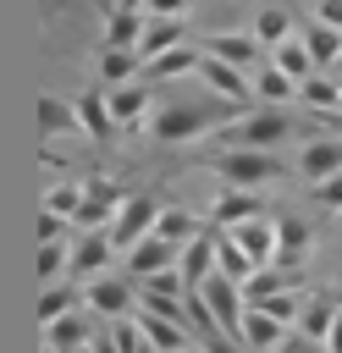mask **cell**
<instances>
[{
  "mask_svg": "<svg viewBox=\"0 0 342 353\" xmlns=\"http://www.w3.org/2000/svg\"><path fill=\"white\" fill-rule=\"evenodd\" d=\"M33 116H39V138L83 132V127H77V105H66L61 94H39V99H33Z\"/></svg>",
  "mask_w": 342,
  "mask_h": 353,
  "instance_id": "obj_25",
  "label": "cell"
},
{
  "mask_svg": "<svg viewBox=\"0 0 342 353\" xmlns=\"http://www.w3.org/2000/svg\"><path fill=\"white\" fill-rule=\"evenodd\" d=\"M204 232H210V221H193L188 210H160V221H154V237L171 243V248H188V243L204 237Z\"/></svg>",
  "mask_w": 342,
  "mask_h": 353,
  "instance_id": "obj_28",
  "label": "cell"
},
{
  "mask_svg": "<svg viewBox=\"0 0 342 353\" xmlns=\"http://www.w3.org/2000/svg\"><path fill=\"white\" fill-rule=\"evenodd\" d=\"M99 22H105V44L110 50H138V39L149 28V11H143V0L138 6H99Z\"/></svg>",
  "mask_w": 342,
  "mask_h": 353,
  "instance_id": "obj_8",
  "label": "cell"
},
{
  "mask_svg": "<svg viewBox=\"0 0 342 353\" xmlns=\"http://www.w3.org/2000/svg\"><path fill=\"white\" fill-rule=\"evenodd\" d=\"M309 17H314L320 28H336V33H342V0H320V6L309 11Z\"/></svg>",
  "mask_w": 342,
  "mask_h": 353,
  "instance_id": "obj_39",
  "label": "cell"
},
{
  "mask_svg": "<svg viewBox=\"0 0 342 353\" xmlns=\"http://www.w3.org/2000/svg\"><path fill=\"white\" fill-rule=\"evenodd\" d=\"M77 127H83V138H94V143H105L110 132H116V121H110V99L99 94V88H83L77 99Z\"/></svg>",
  "mask_w": 342,
  "mask_h": 353,
  "instance_id": "obj_17",
  "label": "cell"
},
{
  "mask_svg": "<svg viewBox=\"0 0 342 353\" xmlns=\"http://www.w3.org/2000/svg\"><path fill=\"white\" fill-rule=\"evenodd\" d=\"M237 116H248V105H232V99H215V94H199V99H171L149 116V132L160 143H188V138H215L221 127H232Z\"/></svg>",
  "mask_w": 342,
  "mask_h": 353,
  "instance_id": "obj_1",
  "label": "cell"
},
{
  "mask_svg": "<svg viewBox=\"0 0 342 353\" xmlns=\"http://www.w3.org/2000/svg\"><path fill=\"white\" fill-rule=\"evenodd\" d=\"M243 347H248V353H281V347H287V325L270 320L265 309H248V320H243Z\"/></svg>",
  "mask_w": 342,
  "mask_h": 353,
  "instance_id": "obj_22",
  "label": "cell"
},
{
  "mask_svg": "<svg viewBox=\"0 0 342 353\" xmlns=\"http://www.w3.org/2000/svg\"><path fill=\"white\" fill-rule=\"evenodd\" d=\"M281 353H314V342H298V336H292V342H287Z\"/></svg>",
  "mask_w": 342,
  "mask_h": 353,
  "instance_id": "obj_43",
  "label": "cell"
},
{
  "mask_svg": "<svg viewBox=\"0 0 342 353\" xmlns=\"http://www.w3.org/2000/svg\"><path fill=\"white\" fill-rule=\"evenodd\" d=\"M66 215H50V210H39V243H66Z\"/></svg>",
  "mask_w": 342,
  "mask_h": 353,
  "instance_id": "obj_38",
  "label": "cell"
},
{
  "mask_svg": "<svg viewBox=\"0 0 342 353\" xmlns=\"http://www.w3.org/2000/svg\"><path fill=\"white\" fill-rule=\"evenodd\" d=\"M309 248H314V226H303L298 215H276V270L303 276Z\"/></svg>",
  "mask_w": 342,
  "mask_h": 353,
  "instance_id": "obj_7",
  "label": "cell"
},
{
  "mask_svg": "<svg viewBox=\"0 0 342 353\" xmlns=\"http://www.w3.org/2000/svg\"><path fill=\"white\" fill-rule=\"evenodd\" d=\"M154 221H160V199L154 193H132L121 210H116V221H110V248L116 254H132L138 243H149L154 237Z\"/></svg>",
  "mask_w": 342,
  "mask_h": 353,
  "instance_id": "obj_4",
  "label": "cell"
},
{
  "mask_svg": "<svg viewBox=\"0 0 342 353\" xmlns=\"http://www.w3.org/2000/svg\"><path fill=\"white\" fill-rule=\"evenodd\" d=\"M204 165H210L226 188H243V193H254V188H265V182H281V160H276V154H259V149H210Z\"/></svg>",
  "mask_w": 342,
  "mask_h": 353,
  "instance_id": "obj_3",
  "label": "cell"
},
{
  "mask_svg": "<svg viewBox=\"0 0 342 353\" xmlns=\"http://www.w3.org/2000/svg\"><path fill=\"white\" fill-rule=\"evenodd\" d=\"M199 77H204V88H210L215 99H232V105H248V94H254V77H243L237 66H226V61H215V55H204Z\"/></svg>",
  "mask_w": 342,
  "mask_h": 353,
  "instance_id": "obj_10",
  "label": "cell"
},
{
  "mask_svg": "<svg viewBox=\"0 0 342 353\" xmlns=\"http://www.w3.org/2000/svg\"><path fill=\"white\" fill-rule=\"evenodd\" d=\"M303 298H309V292H303ZM303 298H298V292H281V298H265V303H248V309H265L270 320H281V325L292 331L298 314H303Z\"/></svg>",
  "mask_w": 342,
  "mask_h": 353,
  "instance_id": "obj_37",
  "label": "cell"
},
{
  "mask_svg": "<svg viewBox=\"0 0 342 353\" xmlns=\"http://www.w3.org/2000/svg\"><path fill=\"white\" fill-rule=\"evenodd\" d=\"M298 132V121L287 116V110H276V105H259V110H248V116H237L232 127H221L215 132V149H259V154H270L281 138H292Z\"/></svg>",
  "mask_w": 342,
  "mask_h": 353,
  "instance_id": "obj_2",
  "label": "cell"
},
{
  "mask_svg": "<svg viewBox=\"0 0 342 353\" xmlns=\"http://www.w3.org/2000/svg\"><path fill=\"white\" fill-rule=\"evenodd\" d=\"M83 199H88V204H105V210H121L132 193H121V182H116L110 171H88V176H83Z\"/></svg>",
  "mask_w": 342,
  "mask_h": 353,
  "instance_id": "obj_33",
  "label": "cell"
},
{
  "mask_svg": "<svg viewBox=\"0 0 342 353\" xmlns=\"http://www.w3.org/2000/svg\"><path fill=\"white\" fill-rule=\"evenodd\" d=\"M44 353H55V347H44Z\"/></svg>",
  "mask_w": 342,
  "mask_h": 353,
  "instance_id": "obj_47",
  "label": "cell"
},
{
  "mask_svg": "<svg viewBox=\"0 0 342 353\" xmlns=\"http://www.w3.org/2000/svg\"><path fill=\"white\" fill-rule=\"evenodd\" d=\"M331 127H336V132H342V116H331Z\"/></svg>",
  "mask_w": 342,
  "mask_h": 353,
  "instance_id": "obj_46",
  "label": "cell"
},
{
  "mask_svg": "<svg viewBox=\"0 0 342 353\" xmlns=\"http://www.w3.org/2000/svg\"><path fill=\"white\" fill-rule=\"evenodd\" d=\"M83 309H88V314H105L110 325H116V320H132V314H138V281H127V276H99V281L83 287Z\"/></svg>",
  "mask_w": 342,
  "mask_h": 353,
  "instance_id": "obj_5",
  "label": "cell"
},
{
  "mask_svg": "<svg viewBox=\"0 0 342 353\" xmlns=\"http://www.w3.org/2000/svg\"><path fill=\"white\" fill-rule=\"evenodd\" d=\"M182 265V248H171V243H160V237H149V243H138L132 254H127V281H143V276H160V270H177Z\"/></svg>",
  "mask_w": 342,
  "mask_h": 353,
  "instance_id": "obj_14",
  "label": "cell"
},
{
  "mask_svg": "<svg viewBox=\"0 0 342 353\" xmlns=\"http://www.w3.org/2000/svg\"><path fill=\"white\" fill-rule=\"evenodd\" d=\"M254 94H259L265 105H276V110H281V99H292V94H298V83H292V77H281L276 66H259V72H254Z\"/></svg>",
  "mask_w": 342,
  "mask_h": 353,
  "instance_id": "obj_35",
  "label": "cell"
},
{
  "mask_svg": "<svg viewBox=\"0 0 342 353\" xmlns=\"http://www.w3.org/2000/svg\"><path fill=\"white\" fill-rule=\"evenodd\" d=\"M83 309V287H72V281H55V287H44L39 292V309H33V320L50 331L55 320H66V314H77Z\"/></svg>",
  "mask_w": 342,
  "mask_h": 353,
  "instance_id": "obj_21",
  "label": "cell"
},
{
  "mask_svg": "<svg viewBox=\"0 0 342 353\" xmlns=\"http://www.w3.org/2000/svg\"><path fill=\"white\" fill-rule=\"evenodd\" d=\"M165 50H182V17H160V11H149V28H143V39H138L143 66H149L154 55H165Z\"/></svg>",
  "mask_w": 342,
  "mask_h": 353,
  "instance_id": "obj_20",
  "label": "cell"
},
{
  "mask_svg": "<svg viewBox=\"0 0 342 353\" xmlns=\"http://www.w3.org/2000/svg\"><path fill=\"white\" fill-rule=\"evenodd\" d=\"M94 353H121V347H116V336H94Z\"/></svg>",
  "mask_w": 342,
  "mask_h": 353,
  "instance_id": "obj_42",
  "label": "cell"
},
{
  "mask_svg": "<svg viewBox=\"0 0 342 353\" xmlns=\"http://www.w3.org/2000/svg\"><path fill=\"white\" fill-rule=\"evenodd\" d=\"M270 66H276L281 77H292L298 88H303V83L320 72V66H314V55L303 50V39H287V44H276V50H270Z\"/></svg>",
  "mask_w": 342,
  "mask_h": 353,
  "instance_id": "obj_27",
  "label": "cell"
},
{
  "mask_svg": "<svg viewBox=\"0 0 342 353\" xmlns=\"http://www.w3.org/2000/svg\"><path fill=\"white\" fill-rule=\"evenodd\" d=\"M292 28H298V17H292L287 6H259V11H254V28H248V33H254V39L265 44V50H276V44L298 39Z\"/></svg>",
  "mask_w": 342,
  "mask_h": 353,
  "instance_id": "obj_23",
  "label": "cell"
},
{
  "mask_svg": "<svg viewBox=\"0 0 342 353\" xmlns=\"http://www.w3.org/2000/svg\"><path fill=\"white\" fill-rule=\"evenodd\" d=\"M259 39L254 33H210L204 39V55H215V61H226V66H237L243 77H254L259 72Z\"/></svg>",
  "mask_w": 342,
  "mask_h": 353,
  "instance_id": "obj_9",
  "label": "cell"
},
{
  "mask_svg": "<svg viewBox=\"0 0 342 353\" xmlns=\"http://www.w3.org/2000/svg\"><path fill=\"white\" fill-rule=\"evenodd\" d=\"M44 347H55V353H88V347H94V314H66V320H55V325L44 331Z\"/></svg>",
  "mask_w": 342,
  "mask_h": 353,
  "instance_id": "obj_18",
  "label": "cell"
},
{
  "mask_svg": "<svg viewBox=\"0 0 342 353\" xmlns=\"http://www.w3.org/2000/svg\"><path fill=\"white\" fill-rule=\"evenodd\" d=\"M182 281H188V292H204V281L215 276V226L204 232V237H193L188 248H182Z\"/></svg>",
  "mask_w": 342,
  "mask_h": 353,
  "instance_id": "obj_16",
  "label": "cell"
},
{
  "mask_svg": "<svg viewBox=\"0 0 342 353\" xmlns=\"http://www.w3.org/2000/svg\"><path fill=\"white\" fill-rule=\"evenodd\" d=\"M243 221H259V193H243V188H221L215 204H210V226L215 232H232Z\"/></svg>",
  "mask_w": 342,
  "mask_h": 353,
  "instance_id": "obj_11",
  "label": "cell"
},
{
  "mask_svg": "<svg viewBox=\"0 0 342 353\" xmlns=\"http://www.w3.org/2000/svg\"><path fill=\"white\" fill-rule=\"evenodd\" d=\"M138 320V331H143V342L154 347V353H182V347H193V336H188V325L182 320H160V314H132Z\"/></svg>",
  "mask_w": 342,
  "mask_h": 353,
  "instance_id": "obj_19",
  "label": "cell"
},
{
  "mask_svg": "<svg viewBox=\"0 0 342 353\" xmlns=\"http://www.w3.org/2000/svg\"><path fill=\"white\" fill-rule=\"evenodd\" d=\"M215 270H221L226 281H237V287H248V281L259 276V265H254V259H248L226 232H215Z\"/></svg>",
  "mask_w": 342,
  "mask_h": 353,
  "instance_id": "obj_29",
  "label": "cell"
},
{
  "mask_svg": "<svg viewBox=\"0 0 342 353\" xmlns=\"http://www.w3.org/2000/svg\"><path fill=\"white\" fill-rule=\"evenodd\" d=\"M138 72H143V55H138V50H110V44L99 50V77H105L110 88H127Z\"/></svg>",
  "mask_w": 342,
  "mask_h": 353,
  "instance_id": "obj_31",
  "label": "cell"
},
{
  "mask_svg": "<svg viewBox=\"0 0 342 353\" xmlns=\"http://www.w3.org/2000/svg\"><path fill=\"white\" fill-rule=\"evenodd\" d=\"M199 347H204V353H248L243 342H232V336H221V331H215V336H204Z\"/></svg>",
  "mask_w": 342,
  "mask_h": 353,
  "instance_id": "obj_41",
  "label": "cell"
},
{
  "mask_svg": "<svg viewBox=\"0 0 342 353\" xmlns=\"http://www.w3.org/2000/svg\"><path fill=\"white\" fill-rule=\"evenodd\" d=\"M199 66H204V50H188V44H182V50L154 55V61L143 66V77H149V83H165V77H188V72H199Z\"/></svg>",
  "mask_w": 342,
  "mask_h": 353,
  "instance_id": "obj_30",
  "label": "cell"
},
{
  "mask_svg": "<svg viewBox=\"0 0 342 353\" xmlns=\"http://www.w3.org/2000/svg\"><path fill=\"white\" fill-rule=\"evenodd\" d=\"M314 199H320L325 210H342V176H331V182H320V188H314Z\"/></svg>",
  "mask_w": 342,
  "mask_h": 353,
  "instance_id": "obj_40",
  "label": "cell"
},
{
  "mask_svg": "<svg viewBox=\"0 0 342 353\" xmlns=\"http://www.w3.org/2000/svg\"><path fill=\"white\" fill-rule=\"evenodd\" d=\"M298 176H303L309 188H320V182H331V176H342V132H325V138H309V143L298 149Z\"/></svg>",
  "mask_w": 342,
  "mask_h": 353,
  "instance_id": "obj_6",
  "label": "cell"
},
{
  "mask_svg": "<svg viewBox=\"0 0 342 353\" xmlns=\"http://www.w3.org/2000/svg\"><path fill=\"white\" fill-rule=\"evenodd\" d=\"M44 210H50V215H66V221H72V215L83 210V182H55V188L44 193Z\"/></svg>",
  "mask_w": 342,
  "mask_h": 353,
  "instance_id": "obj_36",
  "label": "cell"
},
{
  "mask_svg": "<svg viewBox=\"0 0 342 353\" xmlns=\"http://www.w3.org/2000/svg\"><path fill=\"white\" fill-rule=\"evenodd\" d=\"M110 259H116V248H110L105 232H77V237H72V270H77V276L99 281V276H110V270H105Z\"/></svg>",
  "mask_w": 342,
  "mask_h": 353,
  "instance_id": "obj_13",
  "label": "cell"
},
{
  "mask_svg": "<svg viewBox=\"0 0 342 353\" xmlns=\"http://www.w3.org/2000/svg\"><path fill=\"white\" fill-rule=\"evenodd\" d=\"M88 353H94V347H88Z\"/></svg>",
  "mask_w": 342,
  "mask_h": 353,
  "instance_id": "obj_48",
  "label": "cell"
},
{
  "mask_svg": "<svg viewBox=\"0 0 342 353\" xmlns=\"http://www.w3.org/2000/svg\"><path fill=\"white\" fill-rule=\"evenodd\" d=\"M226 237H232V243H237V248H243V254H248L259 270H265V265H276V221H270V215L243 221V226H232Z\"/></svg>",
  "mask_w": 342,
  "mask_h": 353,
  "instance_id": "obj_12",
  "label": "cell"
},
{
  "mask_svg": "<svg viewBox=\"0 0 342 353\" xmlns=\"http://www.w3.org/2000/svg\"><path fill=\"white\" fill-rule=\"evenodd\" d=\"M33 270H39V281H44V287H55V281H61V270H72V237H66V243H39Z\"/></svg>",
  "mask_w": 342,
  "mask_h": 353,
  "instance_id": "obj_34",
  "label": "cell"
},
{
  "mask_svg": "<svg viewBox=\"0 0 342 353\" xmlns=\"http://www.w3.org/2000/svg\"><path fill=\"white\" fill-rule=\"evenodd\" d=\"M298 99H303L309 110H320V116H342V83L325 77V72H314V77L298 88Z\"/></svg>",
  "mask_w": 342,
  "mask_h": 353,
  "instance_id": "obj_32",
  "label": "cell"
},
{
  "mask_svg": "<svg viewBox=\"0 0 342 353\" xmlns=\"http://www.w3.org/2000/svg\"><path fill=\"white\" fill-rule=\"evenodd\" d=\"M336 320H342L336 298H331V292H309V298H303V314H298V336H303V342H331Z\"/></svg>",
  "mask_w": 342,
  "mask_h": 353,
  "instance_id": "obj_15",
  "label": "cell"
},
{
  "mask_svg": "<svg viewBox=\"0 0 342 353\" xmlns=\"http://www.w3.org/2000/svg\"><path fill=\"white\" fill-rule=\"evenodd\" d=\"M298 39H303V50L314 55V66H342V33H336V28H320L314 17H303V22H298Z\"/></svg>",
  "mask_w": 342,
  "mask_h": 353,
  "instance_id": "obj_26",
  "label": "cell"
},
{
  "mask_svg": "<svg viewBox=\"0 0 342 353\" xmlns=\"http://www.w3.org/2000/svg\"><path fill=\"white\" fill-rule=\"evenodd\" d=\"M331 298H336V309H342V287H336V292H331Z\"/></svg>",
  "mask_w": 342,
  "mask_h": 353,
  "instance_id": "obj_45",
  "label": "cell"
},
{
  "mask_svg": "<svg viewBox=\"0 0 342 353\" xmlns=\"http://www.w3.org/2000/svg\"><path fill=\"white\" fill-rule=\"evenodd\" d=\"M110 121L116 127H143L149 121V88L143 83H127V88H110Z\"/></svg>",
  "mask_w": 342,
  "mask_h": 353,
  "instance_id": "obj_24",
  "label": "cell"
},
{
  "mask_svg": "<svg viewBox=\"0 0 342 353\" xmlns=\"http://www.w3.org/2000/svg\"><path fill=\"white\" fill-rule=\"evenodd\" d=\"M182 353H204V347H199V342H193V347H182Z\"/></svg>",
  "mask_w": 342,
  "mask_h": 353,
  "instance_id": "obj_44",
  "label": "cell"
}]
</instances>
